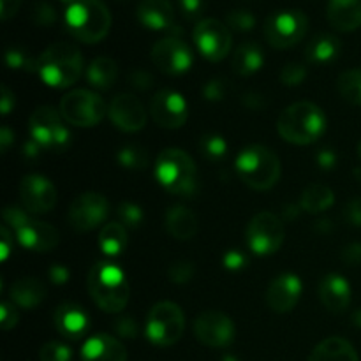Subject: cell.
Instances as JSON below:
<instances>
[{
  "label": "cell",
  "instance_id": "cell-12",
  "mask_svg": "<svg viewBox=\"0 0 361 361\" xmlns=\"http://www.w3.org/2000/svg\"><path fill=\"white\" fill-rule=\"evenodd\" d=\"M245 238L250 252L256 256H271L284 243V224L271 212H259L250 219Z\"/></svg>",
  "mask_w": 361,
  "mask_h": 361
},
{
  "label": "cell",
  "instance_id": "cell-4",
  "mask_svg": "<svg viewBox=\"0 0 361 361\" xmlns=\"http://www.w3.org/2000/svg\"><path fill=\"white\" fill-rule=\"evenodd\" d=\"M66 25L74 39L94 44L108 35L111 14L102 0H76L67 7Z\"/></svg>",
  "mask_w": 361,
  "mask_h": 361
},
{
  "label": "cell",
  "instance_id": "cell-24",
  "mask_svg": "<svg viewBox=\"0 0 361 361\" xmlns=\"http://www.w3.org/2000/svg\"><path fill=\"white\" fill-rule=\"evenodd\" d=\"M136 14L140 23L150 30H168L175 20V11L169 0H141Z\"/></svg>",
  "mask_w": 361,
  "mask_h": 361
},
{
  "label": "cell",
  "instance_id": "cell-40",
  "mask_svg": "<svg viewBox=\"0 0 361 361\" xmlns=\"http://www.w3.org/2000/svg\"><path fill=\"white\" fill-rule=\"evenodd\" d=\"M6 62L11 69L16 71H35L37 69V60L32 59L27 51L20 48H11L6 51Z\"/></svg>",
  "mask_w": 361,
  "mask_h": 361
},
{
  "label": "cell",
  "instance_id": "cell-8",
  "mask_svg": "<svg viewBox=\"0 0 361 361\" xmlns=\"http://www.w3.org/2000/svg\"><path fill=\"white\" fill-rule=\"evenodd\" d=\"M185 316L173 302H159L152 307L145 324V335L157 348H169L182 338Z\"/></svg>",
  "mask_w": 361,
  "mask_h": 361
},
{
  "label": "cell",
  "instance_id": "cell-32",
  "mask_svg": "<svg viewBox=\"0 0 361 361\" xmlns=\"http://www.w3.org/2000/svg\"><path fill=\"white\" fill-rule=\"evenodd\" d=\"M334 190L324 183H310L300 197V207L309 214H321L334 207Z\"/></svg>",
  "mask_w": 361,
  "mask_h": 361
},
{
  "label": "cell",
  "instance_id": "cell-9",
  "mask_svg": "<svg viewBox=\"0 0 361 361\" xmlns=\"http://www.w3.org/2000/svg\"><path fill=\"white\" fill-rule=\"evenodd\" d=\"M62 113L51 106H39L28 118L30 137L48 152H63L71 145V133Z\"/></svg>",
  "mask_w": 361,
  "mask_h": 361
},
{
  "label": "cell",
  "instance_id": "cell-34",
  "mask_svg": "<svg viewBox=\"0 0 361 361\" xmlns=\"http://www.w3.org/2000/svg\"><path fill=\"white\" fill-rule=\"evenodd\" d=\"M337 88L342 97L355 106H361V69H348L338 76Z\"/></svg>",
  "mask_w": 361,
  "mask_h": 361
},
{
  "label": "cell",
  "instance_id": "cell-7",
  "mask_svg": "<svg viewBox=\"0 0 361 361\" xmlns=\"http://www.w3.org/2000/svg\"><path fill=\"white\" fill-rule=\"evenodd\" d=\"M4 222L13 229L21 247L34 252H48L59 245V231L48 222L37 221L25 208L6 207Z\"/></svg>",
  "mask_w": 361,
  "mask_h": 361
},
{
  "label": "cell",
  "instance_id": "cell-3",
  "mask_svg": "<svg viewBox=\"0 0 361 361\" xmlns=\"http://www.w3.org/2000/svg\"><path fill=\"white\" fill-rule=\"evenodd\" d=\"M88 293L104 312H122L129 302V282L126 274L113 263H97L88 274Z\"/></svg>",
  "mask_w": 361,
  "mask_h": 361
},
{
  "label": "cell",
  "instance_id": "cell-15",
  "mask_svg": "<svg viewBox=\"0 0 361 361\" xmlns=\"http://www.w3.org/2000/svg\"><path fill=\"white\" fill-rule=\"evenodd\" d=\"M235 323L221 310H204L194 321V335L208 348H228L235 341Z\"/></svg>",
  "mask_w": 361,
  "mask_h": 361
},
{
  "label": "cell",
  "instance_id": "cell-5",
  "mask_svg": "<svg viewBox=\"0 0 361 361\" xmlns=\"http://www.w3.org/2000/svg\"><path fill=\"white\" fill-rule=\"evenodd\" d=\"M235 168L240 180L254 190L271 189L279 182L282 173L277 155L263 145H250L243 148L236 157Z\"/></svg>",
  "mask_w": 361,
  "mask_h": 361
},
{
  "label": "cell",
  "instance_id": "cell-63",
  "mask_svg": "<svg viewBox=\"0 0 361 361\" xmlns=\"http://www.w3.org/2000/svg\"><path fill=\"white\" fill-rule=\"evenodd\" d=\"M118 2H126V0H118Z\"/></svg>",
  "mask_w": 361,
  "mask_h": 361
},
{
  "label": "cell",
  "instance_id": "cell-17",
  "mask_svg": "<svg viewBox=\"0 0 361 361\" xmlns=\"http://www.w3.org/2000/svg\"><path fill=\"white\" fill-rule=\"evenodd\" d=\"M150 115L162 129H180L187 122L189 108L178 92L159 90L150 102Z\"/></svg>",
  "mask_w": 361,
  "mask_h": 361
},
{
  "label": "cell",
  "instance_id": "cell-11",
  "mask_svg": "<svg viewBox=\"0 0 361 361\" xmlns=\"http://www.w3.org/2000/svg\"><path fill=\"white\" fill-rule=\"evenodd\" d=\"M59 111L67 123L76 127H94L108 115V108L102 97L83 88L63 95Z\"/></svg>",
  "mask_w": 361,
  "mask_h": 361
},
{
  "label": "cell",
  "instance_id": "cell-61",
  "mask_svg": "<svg viewBox=\"0 0 361 361\" xmlns=\"http://www.w3.org/2000/svg\"><path fill=\"white\" fill-rule=\"evenodd\" d=\"M358 155H360V159H361V140H360V143H358Z\"/></svg>",
  "mask_w": 361,
  "mask_h": 361
},
{
  "label": "cell",
  "instance_id": "cell-62",
  "mask_svg": "<svg viewBox=\"0 0 361 361\" xmlns=\"http://www.w3.org/2000/svg\"><path fill=\"white\" fill-rule=\"evenodd\" d=\"M62 2H71V4H74V2H76V0H62Z\"/></svg>",
  "mask_w": 361,
  "mask_h": 361
},
{
  "label": "cell",
  "instance_id": "cell-2",
  "mask_svg": "<svg viewBox=\"0 0 361 361\" xmlns=\"http://www.w3.org/2000/svg\"><path fill=\"white\" fill-rule=\"evenodd\" d=\"M277 130L288 143L310 145L319 140L326 130V115L314 102H295L281 113Z\"/></svg>",
  "mask_w": 361,
  "mask_h": 361
},
{
  "label": "cell",
  "instance_id": "cell-46",
  "mask_svg": "<svg viewBox=\"0 0 361 361\" xmlns=\"http://www.w3.org/2000/svg\"><path fill=\"white\" fill-rule=\"evenodd\" d=\"M18 324V312L14 309V303L4 302L0 305V326H2L4 331L11 330Z\"/></svg>",
  "mask_w": 361,
  "mask_h": 361
},
{
  "label": "cell",
  "instance_id": "cell-29",
  "mask_svg": "<svg viewBox=\"0 0 361 361\" xmlns=\"http://www.w3.org/2000/svg\"><path fill=\"white\" fill-rule=\"evenodd\" d=\"M264 55L257 42L247 41L236 48L233 55V69L240 76H252L263 67Z\"/></svg>",
  "mask_w": 361,
  "mask_h": 361
},
{
  "label": "cell",
  "instance_id": "cell-23",
  "mask_svg": "<svg viewBox=\"0 0 361 361\" xmlns=\"http://www.w3.org/2000/svg\"><path fill=\"white\" fill-rule=\"evenodd\" d=\"M53 321H55V328L59 330V334L66 338H73V341L83 337L90 326L88 314L76 303H62L53 314Z\"/></svg>",
  "mask_w": 361,
  "mask_h": 361
},
{
  "label": "cell",
  "instance_id": "cell-27",
  "mask_svg": "<svg viewBox=\"0 0 361 361\" xmlns=\"http://www.w3.org/2000/svg\"><path fill=\"white\" fill-rule=\"evenodd\" d=\"M197 228H200V224H197L196 214L187 207L176 204V207L169 208L168 214H166V229L175 240L187 242V240L194 238Z\"/></svg>",
  "mask_w": 361,
  "mask_h": 361
},
{
  "label": "cell",
  "instance_id": "cell-6",
  "mask_svg": "<svg viewBox=\"0 0 361 361\" xmlns=\"http://www.w3.org/2000/svg\"><path fill=\"white\" fill-rule=\"evenodd\" d=\"M154 175L168 192L187 197L196 192V164L185 150H180V148L162 150L155 161Z\"/></svg>",
  "mask_w": 361,
  "mask_h": 361
},
{
  "label": "cell",
  "instance_id": "cell-21",
  "mask_svg": "<svg viewBox=\"0 0 361 361\" xmlns=\"http://www.w3.org/2000/svg\"><path fill=\"white\" fill-rule=\"evenodd\" d=\"M81 361H127V349L113 335L97 334L85 341Z\"/></svg>",
  "mask_w": 361,
  "mask_h": 361
},
{
  "label": "cell",
  "instance_id": "cell-33",
  "mask_svg": "<svg viewBox=\"0 0 361 361\" xmlns=\"http://www.w3.org/2000/svg\"><path fill=\"white\" fill-rule=\"evenodd\" d=\"M127 243V228L120 222H108L101 228L99 233V247L102 252L109 257H116L126 250Z\"/></svg>",
  "mask_w": 361,
  "mask_h": 361
},
{
  "label": "cell",
  "instance_id": "cell-58",
  "mask_svg": "<svg viewBox=\"0 0 361 361\" xmlns=\"http://www.w3.org/2000/svg\"><path fill=\"white\" fill-rule=\"evenodd\" d=\"M41 150H42V147L39 143H35L34 140H28V143H25V155H27L28 159H34V157H37L39 154H41Z\"/></svg>",
  "mask_w": 361,
  "mask_h": 361
},
{
  "label": "cell",
  "instance_id": "cell-16",
  "mask_svg": "<svg viewBox=\"0 0 361 361\" xmlns=\"http://www.w3.org/2000/svg\"><path fill=\"white\" fill-rule=\"evenodd\" d=\"M152 60L161 73L180 76L192 67V51L180 37L169 35L161 39L152 48Z\"/></svg>",
  "mask_w": 361,
  "mask_h": 361
},
{
  "label": "cell",
  "instance_id": "cell-38",
  "mask_svg": "<svg viewBox=\"0 0 361 361\" xmlns=\"http://www.w3.org/2000/svg\"><path fill=\"white\" fill-rule=\"evenodd\" d=\"M226 25L231 30L236 32H249L256 27V16L247 9H235L226 16Z\"/></svg>",
  "mask_w": 361,
  "mask_h": 361
},
{
  "label": "cell",
  "instance_id": "cell-53",
  "mask_svg": "<svg viewBox=\"0 0 361 361\" xmlns=\"http://www.w3.org/2000/svg\"><path fill=\"white\" fill-rule=\"evenodd\" d=\"M23 0H0V18L4 21L11 20L14 14L20 11V6Z\"/></svg>",
  "mask_w": 361,
  "mask_h": 361
},
{
  "label": "cell",
  "instance_id": "cell-39",
  "mask_svg": "<svg viewBox=\"0 0 361 361\" xmlns=\"http://www.w3.org/2000/svg\"><path fill=\"white\" fill-rule=\"evenodd\" d=\"M41 361H71L73 360V349L62 342H48L39 351Z\"/></svg>",
  "mask_w": 361,
  "mask_h": 361
},
{
  "label": "cell",
  "instance_id": "cell-42",
  "mask_svg": "<svg viewBox=\"0 0 361 361\" xmlns=\"http://www.w3.org/2000/svg\"><path fill=\"white\" fill-rule=\"evenodd\" d=\"M194 267L189 261H176L169 267L168 277L173 284H187L192 279Z\"/></svg>",
  "mask_w": 361,
  "mask_h": 361
},
{
  "label": "cell",
  "instance_id": "cell-10",
  "mask_svg": "<svg viewBox=\"0 0 361 361\" xmlns=\"http://www.w3.org/2000/svg\"><path fill=\"white\" fill-rule=\"evenodd\" d=\"M309 30V18L303 11L289 9L268 16L264 21V37L277 49H288L298 44Z\"/></svg>",
  "mask_w": 361,
  "mask_h": 361
},
{
  "label": "cell",
  "instance_id": "cell-59",
  "mask_svg": "<svg viewBox=\"0 0 361 361\" xmlns=\"http://www.w3.org/2000/svg\"><path fill=\"white\" fill-rule=\"evenodd\" d=\"M353 323H355V326L361 328V307L358 310H356L355 314H353Z\"/></svg>",
  "mask_w": 361,
  "mask_h": 361
},
{
  "label": "cell",
  "instance_id": "cell-22",
  "mask_svg": "<svg viewBox=\"0 0 361 361\" xmlns=\"http://www.w3.org/2000/svg\"><path fill=\"white\" fill-rule=\"evenodd\" d=\"M319 298L326 310L341 314L351 303V286L342 275L328 274L319 282Z\"/></svg>",
  "mask_w": 361,
  "mask_h": 361
},
{
  "label": "cell",
  "instance_id": "cell-47",
  "mask_svg": "<svg viewBox=\"0 0 361 361\" xmlns=\"http://www.w3.org/2000/svg\"><path fill=\"white\" fill-rule=\"evenodd\" d=\"M115 331L116 335L123 338H134L140 328H137V323L133 317H120V319L115 321Z\"/></svg>",
  "mask_w": 361,
  "mask_h": 361
},
{
  "label": "cell",
  "instance_id": "cell-30",
  "mask_svg": "<svg viewBox=\"0 0 361 361\" xmlns=\"http://www.w3.org/2000/svg\"><path fill=\"white\" fill-rule=\"evenodd\" d=\"M118 78V66L109 56H97L87 69L88 83L99 90H109Z\"/></svg>",
  "mask_w": 361,
  "mask_h": 361
},
{
  "label": "cell",
  "instance_id": "cell-55",
  "mask_svg": "<svg viewBox=\"0 0 361 361\" xmlns=\"http://www.w3.org/2000/svg\"><path fill=\"white\" fill-rule=\"evenodd\" d=\"M0 235H2V238H0V242H2V259L6 261L7 256L11 254V242H13V236L9 233V229H7V226H2V229H0Z\"/></svg>",
  "mask_w": 361,
  "mask_h": 361
},
{
  "label": "cell",
  "instance_id": "cell-26",
  "mask_svg": "<svg viewBox=\"0 0 361 361\" xmlns=\"http://www.w3.org/2000/svg\"><path fill=\"white\" fill-rule=\"evenodd\" d=\"M11 302L21 309L34 310L44 302L46 298V286L39 279L34 277H21L13 282L9 288Z\"/></svg>",
  "mask_w": 361,
  "mask_h": 361
},
{
  "label": "cell",
  "instance_id": "cell-60",
  "mask_svg": "<svg viewBox=\"0 0 361 361\" xmlns=\"http://www.w3.org/2000/svg\"><path fill=\"white\" fill-rule=\"evenodd\" d=\"M222 361H238V360H236V356L228 355V356H224V358H222Z\"/></svg>",
  "mask_w": 361,
  "mask_h": 361
},
{
  "label": "cell",
  "instance_id": "cell-50",
  "mask_svg": "<svg viewBox=\"0 0 361 361\" xmlns=\"http://www.w3.org/2000/svg\"><path fill=\"white\" fill-rule=\"evenodd\" d=\"M342 261L349 267H361V243H351L342 250Z\"/></svg>",
  "mask_w": 361,
  "mask_h": 361
},
{
  "label": "cell",
  "instance_id": "cell-19",
  "mask_svg": "<svg viewBox=\"0 0 361 361\" xmlns=\"http://www.w3.org/2000/svg\"><path fill=\"white\" fill-rule=\"evenodd\" d=\"M108 116L116 129L123 133H137L147 126V111L136 95L120 94L111 101Z\"/></svg>",
  "mask_w": 361,
  "mask_h": 361
},
{
  "label": "cell",
  "instance_id": "cell-35",
  "mask_svg": "<svg viewBox=\"0 0 361 361\" xmlns=\"http://www.w3.org/2000/svg\"><path fill=\"white\" fill-rule=\"evenodd\" d=\"M118 159L120 166L129 171H141L148 166V152L145 147L140 145H126L118 150Z\"/></svg>",
  "mask_w": 361,
  "mask_h": 361
},
{
  "label": "cell",
  "instance_id": "cell-13",
  "mask_svg": "<svg viewBox=\"0 0 361 361\" xmlns=\"http://www.w3.org/2000/svg\"><path fill=\"white\" fill-rule=\"evenodd\" d=\"M109 214V204L102 194L83 192L76 196L67 212L69 226L78 233H88L104 226Z\"/></svg>",
  "mask_w": 361,
  "mask_h": 361
},
{
  "label": "cell",
  "instance_id": "cell-52",
  "mask_svg": "<svg viewBox=\"0 0 361 361\" xmlns=\"http://www.w3.org/2000/svg\"><path fill=\"white\" fill-rule=\"evenodd\" d=\"M48 277L53 284H66L71 277V271L69 268L63 267V264H51L48 270Z\"/></svg>",
  "mask_w": 361,
  "mask_h": 361
},
{
  "label": "cell",
  "instance_id": "cell-14",
  "mask_svg": "<svg viewBox=\"0 0 361 361\" xmlns=\"http://www.w3.org/2000/svg\"><path fill=\"white\" fill-rule=\"evenodd\" d=\"M192 37L201 55L210 60V62L224 60L229 55V49H231L233 44L229 27L222 21L215 20V18L197 21Z\"/></svg>",
  "mask_w": 361,
  "mask_h": 361
},
{
  "label": "cell",
  "instance_id": "cell-25",
  "mask_svg": "<svg viewBox=\"0 0 361 361\" xmlns=\"http://www.w3.org/2000/svg\"><path fill=\"white\" fill-rule=\"evenodd\" d=\"M326 16L335 30H356L361 27V0H330Z\"/></svg>",
  "mask_w": 361,
  "mask_h": 361
},
{
  "label": "cell",
  "instance_id": "cell-41",
  "mask_svg": "<svg viewBox=\"0 0 361 361\" xmlns=\"http://www.w3.org/2000/svg\"><path fill=\"white\" fill-rule=\"evenodd\" d=\"M307 78V69L305 66L298 62H289L286 63L284 69L281 71V81L286 87H298L305 81Z\"/></svg>",
  "mask_w": 361,
  "mask_h": 361
},
{
  "label": "cell",
  "instance_id": "cell-44",
  "mask_svg": "<svg viewBox=\"0 0 361 361\" xmlns=\"http://www.w3.org/2000/svg\"><path fill=\"white\" fill-rule=\"evenodd\" d=\"M228 80H221V78H214L208 81L203 87V97L207 101H221L228 95Z\"/></svg>",
  "mask_w": 361,
  "mask_h": 361
},
{
  "label": "cell",
  "instance_id": "cell-49",
  "mask_svg": "<svg viewBox=\"0 0 361 361\" xmlns=\"http://www.w3.org/2000/svg\"><path fill=\"white\" fill-rule=\"evenodd\" d=\"M344 217L351 226L361 228V197H355V200L349 201L344 210Z\"/></svg>",
  "mask_w": 361,
  "mask_h": 361
},
{
  "label": "cell",
  "instance_id": "cell-56",
  "mask_svg": "<svg viewBox=\"0 0 361 361\" xmlns=\"http://www.w3.org/2000/svg\"><path fill=\"white\" fill-rule=\"evenodd\" d=\"M14 108V94L2 85V115H9L11 109Z\"/></svg>",
  "mask_w": 361,
  "mask_h": 361
},
{
  "label": "cell",
  "instance_id": "cell-37",
  "mask_svg": "<svg viewBox=\"0 0 361 361\" xmlns=\"http://www.w3.org/2000/svg\"><path fill=\"white\" fill-rule=\"evenodd\" d=\"M116 215L120 219V224L133 229L140 228L145 219L143 208L140 204L133 203V201H123V203H120L118 208H116Z\"/></svg>",
  "mask_w": 361,
  "mask_h": 361
},
{
  "label": "cell",
  "instance_id": "cell-20",
  "mask_svg": "<svg viewBox=\"0 0 361 361\" xmlns=\"http://www.w3.org/2000/svg\"><path fill=\"white\" fill-rule=\"evenodd\" d=\"M302 281L295 274H282L271 281L267 289V303L274 312H291L302 296Z\"/></svg>",
  "mask_w": 361,
  "mask_h": 361
},
{
  "label": "cell",
  "instance_id": "cell-54",
  "mask_svg": "<svg viewBox=\"0 0 361 361\" xmlns=\"http://www.w3.org/2000/svg\"><path fill=\"white\" fill-rule=\"evenodd\" d=\"M130 85L145 90V88H148L152 85V76L147 71H134V73L130 74Z\"/></svg>",
  "mask_w": 361,
  "mask_h": 361
},
{
  "label": "cell",
  "instance_id": "cell-57",
  "mask_svg": "<svg viewBox=\"0 0 361 361\" xmlns=\"http://www.w3.org/2000/svg\"><path fill=\"white\" fill-rule=\"evenodd\" d=\"M13 140H14L13 130H11L9 127H2V130H0V148H2V152H7V148L11 147Z\"/></svg>",
  "mask_w": 361,
  "mask_h": 361
},
{
  "label": "cell",
  "instance_id": "cell-31",
  "mask_svg": "<svg viewBox=\"0 0 361 361\" xmlns=\"http://www.w3.org/2000/svg\"><path fill=\"white\" fill-rule=\"evenodd\" d=\"M341 53V41L331 34H317L305 48L307 60L312 63H328Z\"/></svg>",
  "mask_w": 361,
  "mask_h": 361
},
{
  "label": "cell",
  "instance_id": "cell-43",
  "mask_svg": "<svg viewBox=\"0 0 361 361\" xmlns=\"http://www.w3.org/2000/svg\"><path fill=\"white\" fill-rule=\"evenodd\" d=\"M32 20L39 27H49L56 21V11L48 2H39L32 9Z\"/></svg>",
  "mask_w": 361,
  "mask_h": 361
},
{
  "label": "cell",
  "instance_id": "cell-48",
  "mask_svg": "<svg viewBox=\"0 0 361 361\" xmlns=\"http://www.w3.org/2000/svg\"><path fill=\"white\" fill-rule=\"evenodd\" d=\"M180 9H182L183 16L187 20H196L203 14L204 11V0H178Z\"/></svg>",
  "mask_w": 361,
  "mask_h": 361
},
{
  "label": "cell",
  "instance_id": "cell-51",
  "mask_svg": "<svg viewBox=\"0 0 361 361\" xmlns=\"http://www.w3.org/2000/svg\"><path fill=\"white\" fill-rule=\"evenodd\" d=\"M316 161H317V166H319L321 169H324V171H330V169L335 168L338 157L334 150H330V148H323V150H319V154H317Z\"/></svg>",
  "mask_w": 361,
  "mask_h": 361
},
{
  "label": "cell",
  "instance_id": "cell-45",
  "mask_svg": "<svg viewBox=\"0 0 361 361\" xmlns=\"http://www.w3.org/2000/svg\"><path fill=\"white\" fill-rule=\"evenodd\" d=\"M249 264V257L243 250L231 249L222 256V267L229 271H240Z\"/></svg>",
  "mask_w": 361,
  "mask_h": 361
},
{
  "label": "cell",
  "instance_id": "cell-18",
  "mask_svg": "<svg viewBox=\"0 0 361 361\" xmlns=\"http://www.w3.org/2000/svg\"><path fill=\"white\" fill-rule=\"evenodd\" d=\"M20 200L28 214H48L56 204V189L46 176L27 175L20 183Z\"/></svg>",
  "mask_w": 361,
  "mask_h": 361
},
{
  "label": "cell",
  "instance_id": "cell-1",
  "mask_svg": "<svg viewBox=\"0 0 361 361\" xmlns=\"http://www.w3.org/2000/svg\"><path fill=\"white\" fill-rule=\"evenodd\" d=\"M83 55L71 42H55L48 46L37 59V69L42 81L51 88H67L83 74Z\"/></svg>",
  "mask_w": 361,
  "mask_h": 361
},
{
  "label": "cell",
  "instance_id": "cell-28",
  "mask_svg": "<svg viewBox=\"0 0 361 361\" xmlns=\"http://www.w3.org/2000/svg\"><path fill=\"white\" fill-rule=\"evenodd\" d=\"M309 361H360V358L351 342L342 337H330L314 348Z\"/></svg>",
  "mask_w": 361,
  "mask_h": 361
},
{
  "label": "cell",
  "instance_id": "cell-36",
  "mask_svg": "<svg viewBox=\"0 0 361 361\" xmlns=\"http://www.w3.org/2000/svg\"><path fill=\"white\" fill-rule=\"evenodd\" d=\"M197 147H200L201 155L208 161H221L228 155V143L219 134H204V136H201Z\"/></svg>",
  "mask_w": 361,
  "mask_h": 361
}]
</instances>
